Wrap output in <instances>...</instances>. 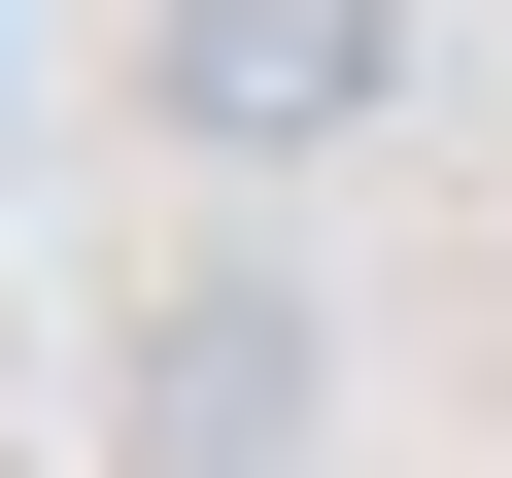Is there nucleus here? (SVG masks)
Returning <instances> with one entry per match:
<instances>
[{
    "label": "nucleus",
    "instance_id": "obj_1",
    "mask_svg": "<svg viewBox=\"0 0 512 478\" xmlns=\"http://www.w3.org/2000/svg\"><path fill=\"white\" fill-rule=\"evenodd\" d=\"M308 410H342V308L274 274V239H171L137 342H103V444L137 478H308Z\"/></svg>",
    "mask_w": 512,
    "mask_h": 478
},
{
    "label": "nucleus",
    "instance_id": "obj_2",
    "mask_svg": "<svg viewBox=\"0 0 512 478\" xmlns=\"http://www.w3.org/2000/svg\"><path fill=\"white\" fill-rule=\"evenodd\" d=\"M376 103H410V0H137V137H171V171H239V205L342 171Z\"/></svg>",
    "mask_w": 512,
    "mask_h": 478
}]
</instances>
